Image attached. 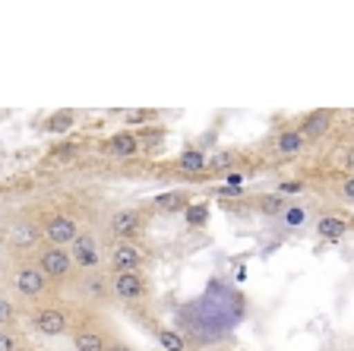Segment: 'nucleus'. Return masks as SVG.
<instances>
[{
  "mask_svg": "<svg viewBox=\"0 0 354 351\" xmlns=\"http://www.w3.org/2000/svg\"><path fill=\"white\" fill-rule=\"evenodd\" d=\"M73 124H76V111L73 108H60V111H54V114L44 120V130L54 133V136H60V133L73 130Z\"/></svg>",
  "mask_w": 354,
  "mask_h": 351,
  "instance_id": "nucleus-17",
  "label": "nucleus"
},
{
  "mask_svg": "<svg viewBox=\"0 0 354 351\" xmlns=\"http://www.w3.org/2000/svg\"><path fill=\"white\" fill-rule=\"evenodd\" d=\"M98 149H102L104 155H114V159H136V155L142 152V143H140V133L120 130V133L104 139Z\"/></svg>",
  "mask_w": 354,
  "mask_h": 351,
  "instance_id": "nucleus-8",
  "label": "nucleus"
},
{
  "mask_svg": "<svg viewBox=\"0 0 354 351\" xmlns=\"http://www.w3.org/2000/svg\"><path fill=\"white\" fill-rule=\"evenodd\" d=\"M70 256H73V266L80 269H98L102 266V247H98L95 234H82L70 244Z\"/></svg>",
  "mask_w": 354,
  "mask_h": 351,
  "instance_id": "nucleus-7",
  "label": "nucleus"
},
{
  "mask_svg": "<svg viewBox=\"0 0 354 351\" xmlns=\"http://www.w3.org/2000/svg\"><path fill=\"white\" fill-rule=\"evenodd\" d=\"M16 320V314H13V304H10L7 298H0V326H10V323Z\"/></svg>",
  "mask_w": 354,
  "mask_h": 351,
  "instance_id": "nucleus-25",
  "label": "nucleus"
},
{
  "mask_svg": "<svg viewBox=\"0 0 354 351\" xmlns=\"http://www.w3.org/2000/svg\"><path fill=\"white\" fill-rule=\"evenodd\" d=\"M304 149H307V139H304V133L297 130V127H285V130H279V136L272 139V155L279 161L297 159V155H304Z\"/></svg>",
  "mask_w": 354,
  "mask_h": 351,
  "instance_id": "nucleus-9",
  "label": "nucleus"
},
{
  "mask_svg": "<svg viewBox=\"0 0 354 351\" xmlns=\"http://www.w3.org/2000/svg\"><path fill=\"white\" fill-rule=\"evenodd\" d=\"M44 234L38 225H32V222H19V225H13V231H10V241H13V247H35L38 241H41Z\"/></svg>",
  "mask_w": 354,
  "mask_h": 351,
  "instance_id": "nucleus-15",
  "label": "nucleus"
},
{
  "mask_svg": "<svg viewBox=\"0 0 354 351\" xmlns=\"http://www.w3.org/2000/svg\"><path fill=\"white\" fill-rule=\"evenodd\" d=\"M32 326H35L41 336H64V332H70V320H66V314L60 307H41V310H35V316H32Z\"/></svg>",
  "mask_w": 354,
  "mask_h": 351,
  "instance_id": "nucleus-11",
  "label": "nucleus"
},
{
  "mask_svg": "<svg viewBox=\"0 0 354 351\" xmlns=\"http://www.w3.org/2000/svg\"><path fill=\"white\" fill-rule=\"evenodd\" d=\"M111 291H114V298H118V300H124V304L142 300V298H146V278H142L140 269L114 272V276H111Z\"/></svg>",
  "mask_w": 354,
  "mask_h": 351,
  "instance_id": "nucleus-3",
  "label": "nucleus"
},
{
  "mask_svg": "<svg viewBox=\"0 0 354 351\" xmlns=\"http://www.w3.org/2000/svg\"><path fill=\"white\" fill-rule=\"evenodd\" d=\"M184 219H187L190 228H203L209 222V206L206 203H190L187 206V213H184Z\"/></svg>",
  "mask_w": 354,
  "mask_h": 351,
  "instance_id": "nucleus-21",
  "label": "nucleus"
},
{
  "mask_svg": "<svg viewBox=\"0 0 354 351\" xmlns=\"http://www.w3.org/2000/svg\"><path fill=\"white\" fill-rule=\"evenodd\" d=\"M342 197L351 199V203H354V174H348L345 181H342Z\"/></svg>",
  "mask_w": 354,
  "mask_h": 351,
  "instance_id": "nucleus-28",
  "label": "nucleus"
},
{
  "mask_svg": "<svg viewBox=\"0 0 354 351\" xmlns=\"http://www.w3.org/2000/svg\"><path fill=\"white\" fill-rule=\"evenodd\" d=\"M35 266L48 276V282H64V278H70V272H73V256H70V250H64V247L44 244V247L38 250Z\"/></svg>",
  "mask_w": 354,
  "mask_h": 351,
  "instance_id": "nucleus-1",
  "label": "nucleus"
},
{
  "mask_svg": "<svg viewBox=\"0 0 354 351\" xmlns=\"http://www.w3.org/2000/svg\"><path fill=\"white\" fill-rule=\"evenodd\" d=\"M317 234L323 237V241H329V244H339L342 237L348 234V228H351V222L345 219V215H339V213H326V215H319L317 219Z\"/></svg>",
  "mask_w": 354,
  "mask_h": 351,
  "instance_id": "nucleus-12",
  "label": "nucleus"
},
{
  "mask_svg": "<svg viewBox=\"0 0 354 351\" xmlns=\"http://www.w3.org/2000/svg\"><path fill=\"white\" fill-rule=\"evenodd\" d=\"M243 181V174H237V171H231L228 174V183H241Z\"/></svg>",
  "mask_w": 354,
  "mask_h": 351,
  "instance_id": "nucleus-30",
  "label": "nucleus"
},
{
  "mask_svg": "<svg viewBox=\"0 0 354 351\" xmlns=\"http://www.w3.org/2000/svg\"><path fill=\"white\" fill-rule=\"evenodd\" d=\"M307 222H310V215L304 206H288L285 213H281V225H288V228H301Z\"/></svg>",
  "mask_w": 354,
  "mask_h": 351,
  "instance_id": "nucleus-22",
  "label": "nucleus"
},
{
  "mask_svg": "<svg viewBox=\"0 0 354 351\" xmlns=\"http://www.w3.org/2000/svg\"><path fill=\"white\" fill-rule=\"evenodd\" d=\"M108 336L98 330H80L73 336V348L76 351H108Z\"/></svg>",
  "mask_w": 354,
  "mask_h": 351,
  "instance_id": "nucleus-16",
  "label": "nucleus"
},
{
  "mask_svg": "<svg viewBox=\"0 0 354 351\" xmlns=\"http://www.w3.org/2000/svg\"><path fill=\"white\" fill-rule=\"evenodd\" d=\"M140 143H142V152H158V149H162V143H165V130H162V127H155V133L146 130L140 136Z\"/></svg>",
  "mask_w": 354,
  "mask_h": 351,
  "instance_id": "nucleus-23",
  "label": "nucleus"
},
{
  "mask_svg": "<svg viewBox=\"0 0 354 351\" xmlns=\"http://www.w3.org/2000/svg\"><path fill=\"white\" fill-rule=\"evenodd\" d=\"M177 168L184 171V174H203V171H209L206 149H184V152L177 155Z\"/></svg>",
  "mask_w": 354,
  "mask_h": 351,
  "instance_id": "nucleus-14",
  "label": "nucleus"
},
{
  "mask_svg": "<svg viewBox=\"0 0 354 351\" xmlns=\"http://www.w3.org/2000/svg\"><path fill=\"white\" fill-rule=\"evenodd\" d=\"M19 345H16V339L10 336L7 330H0V351H16Z\"/></svg>",
  "mask_w": 354,
  "mask_h": 351,
  "instance_id": "nucleus-26",
  "label": "nucleus"
},
{
  "mask_svg": "<svg viewBox=\"0 0 354 351\" xmlns=\"http://www.w3.org/2000/svg\"><path fill=\"white\" fill-rule=\"evenodd\" d=\"M335 120H339V111L332 108H317V111H307V114L301 117V124H297V130L304 133V139H319L326 136V133L335 127Z\"/></svg>",
  "mask_w": 354,
  "mask_h": 351,
  "instance_id": "nucleus-6",
  "label": "nucleus"
},
{
  "mask_svg": "<svg viewBox=\"0 0 354 351\" xmlns=\"http://www.w3.org/2000/svg\"><path fill=\"white\" fill-rule=\"evenodd\" d=\"M304 190V183L301 181H288V183H279V193L285 197V193H301Z\"/></svg>",
  "mask_w": 354,
  "mask_h": 351,
  "instance_id": "nucleus-27",
  "label": "nucleus"
},
{
  "mask_svg": "<svg viewBox=\"0 0 354 351\" xmlns=\"http://www.w3.org/2000/svg\"><path fill=\"white\" fill-rule=\"evenodd\" d=\"M16 351H26V348H16Z\"/></svg>",
  "mask_w": 354,
  "mask_h": 351,
  "instance_id": "nucleus-31",
  "label": "nucleus"
},
{
  "mask_svg": "<svg viewBox=\"0 0 354 351\" xmlns=\"http://www.w3.org/2000/svg\"><path fill=\"white\" fill-rule=\"evenodd\" d=\"M190 203H193V199H190V193H187V190H171V193H162V197L152 199L155 209H158V213H168V215L187 213V206H190Z\"/></svg>",
  "mask_w": 354,
  "mask_h": 351,
  "instance_id": "nucleus-13",
  "label": "nucleus"
},
{
  "mask_svg": "<svg viewBox=\"0 0 354 351\" xmlns=\"http://www.w3.org/2000/svg\"><path fill=\"white\" fill-rule=\"evenodd\" d=\"M155 120V111H146V108H133V111H124V124H152Z\"/></svg>",
  "mask_w": 354,
  "mask_h": 351,
  "instance_id": "nucleus-24",
  "label": "nucleus"
},
{
  "mask_svg": "<svg viewBox=\"0 0 354 351\" xmlns=\"http://www.w3.org/2000/svg\"><path fill=\"white\" fill-rule=\"evenodd\" d=\"M253 206L263 215H281L288 209V199L281 193H259V197H253Z\"/></svg>",
  "mask_w": 354,
  "mask_h": 351,
  "instance_id": "nucleus-18",
  "label": "nucleus"
},
{
  "mask_svg": "<svg viewBox=\"0 0 354 351\" xmlns=\"http://www.w3.org/2000/svg\"><path fill=\"white\" fill-rule=\"evenodd\" d=\"M237 165V152H231V149H221V152H215L212 159H209V171H215V174H225V171H231Z\"/></svg>",
  "mask_w": 354,
  "mask_h": 351,
  "instance_id": "nucleus-19",
  "label": "nucleus"
},
{
  "mask_svg": "<svg viewBox=\"0 0 354 351\" xmlns=\"http://www.w3.org/2000/svg\"><path fill=\"white\" fill-rule=\"evenodd\" d=\"M158 345L162 351H187V339L174 330H158Z\"/></svg>",
  "mask_w": 354,
  "mask_h": 351,
  "instance_id": "nucleus-20",
  "label": "nucleus"
},
{
  "mask_svg": "<svg viewBox=\"0 0 354 351\" xmlns=\"http://www.w3.org/2000/svg\"><path fill=\"white\" fill-rule=\"evenodd\" d=\"M142 260H146V253H142V247L136 241H118L111 247V266H114V272L140 269Z\"/></svg>",
  "mask_w": 354,
  "mask_h": 351,
  "instance_id": "nucleus-10",
  "label": "nucleus"
},
{
  "mask_svg": "<svg viewBox=\"0 0 354 351\" xmlns=\"http://www.w3.org/2000/svg\"><path fill=\"white\" fill-rule=\"evenodd\" d=\"M108 351H133V348H130L127 342H111V345H108Z\"/></svg>",
  "mask_w": 354,
  "mask_h": 351,
  "instance_id": "nucleus-29",
  "label": "nucleus"
},
{
  "mask_svg": "<svg viewBox=\"0 0 354 351\" xmlns=\"http://www.w3.org/2000/svg\"><path fill=\"white\" fill-rule=\"evenodd\" d=\"M44 241L54 244V247H70V244L80 237V225L70 215H51V219L41 225Z\"/></svg>",
  "mask_w": 354,
  "mask_h": 351,
  "instance_id": "nucleus-4",
  "label": "nucleus"
},
{
  "mask_svg": "<svg viewBox=\"0 0 354 351\" xmlns=\"http://www.w3.org/2000/svg\"><path fill=\"white\" fill-rule=\"evenodd\" d=\"M13 288L19 298H38L48 291V276L35 263H19L13 269Z\"/></svg>",
  "mask_w": 354,
  "mask_h": 351,
  "instance_id": "nucleus-2",
  "label": "nucleus"
},
{
  "mask_svg": "<svg viewBox=\"0 0 354 351\" xmlns=\"http://www.w3.org/2000/svg\"><path fill=\"white\" fill-rule=\"evenodd\" d=\"M142 225H146V219L140 209H118L108 219V231L114 234V241H133L142 231Z\"/></svg>",
  "mask_w": 354,
  "mask_h": 351,
  "instance_id": "nucleus-5",
  "label": "nucleus"
}]
</instances>
